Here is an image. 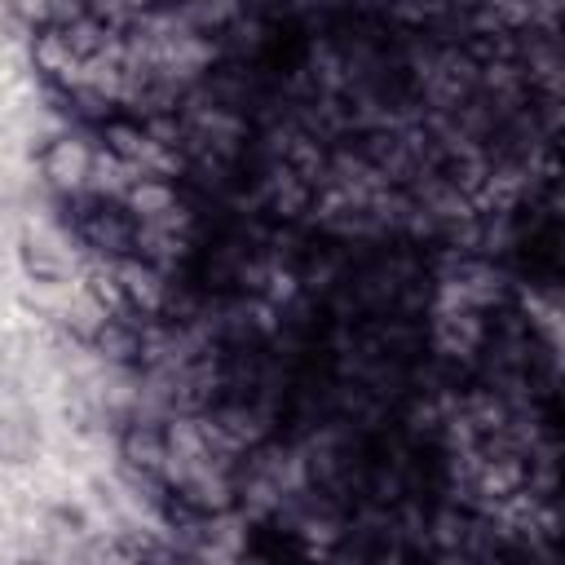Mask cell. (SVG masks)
Here are the masks:
<instances>
[{"instance_id":"4","label":"cell","mask_w":565,"mask_h":565,"mask_svg":"<svg viewBox=\"0 0 565 565\" xmlns=\"http://www.w3.org/2000/svg\"><path fill=\"white\" fill-rule=\"evenodd\" d=\"M433 344H437V353H446V358H468V353H477V349L486 344V322H481V313H477V309H463V305H446V309L437 313V322H433Z\"/></svg>"},{"instance_id":"6","label":"cell","mask_w":565,"mask_h":565,"mask_svg":"<svg viewBox=\"0 0 565 565\" xmlns=\"http://www.w3.org/2000/svg\"><path fill=\"white\" fill-rule=\"evenodd\" d=\"M119 203L128 207L132 221H154V216L172 212L181 199H177V181L172 177H132L119 190Z\"/></svg>"},{"instance_id":"9","label":"cell","mask_w":565,"mask_h":565,"mask_svg":"<svg viewBox=\"0 0 565 565\" xmlns=\"http://www.w3.org/2000/svg\"><path fill=\"white\" fill-rule=\"evenodd\" d=\"M40 437L31 428V419L22 415H0V463H26L35 455Z\"/></svg>"},{"instance_id":"5","label":"cell","mask_w":565,"mask_h":565,"mask_svg":"<svg viewBox=\"0 0 565 565\" xmlns=\"http://www.w3.org/2000/svg\"><path fill=\"white\" fill-rule=\"evenodd\" d=\"M119 450H124V468H137V472H146V477H159V472H163V459H168L163 424H154V419H132L128 433H124V441H119Z\"/></svg>"},{"instance_id":"1","label":"cell","mask_w":565,"mask_h":565,"mask_svg":"<svg viewBox=\"0 0 565 565\" xmlns=\"http://www.w3.org/2000/svg\"><path fill=\"white\" fill-rule=\"evenodd\" d=\"M75 230H79V238H84L93 252H102L106 260H124V256H132L137 221L128 216L124 203H115V199H106V194H97V199L75 216Z\"/></svg>"},{"instance_id":"2","label":"cell","mask_w":565,"mask_h":565,"mask_svg":"<svg viewBox=\"0 0 565 565\" xmlns=\"http://www.w3.org/2000/svg\"><path fill=\"white\" fill-rule=\"evenodd\" d=\"M115 269V282L124 291V309L128 313H141V318H163L168 313V300H172V282L163 269H154L150 260L141 256H124V260H110Z\"/></svg>"},{"instance_id":"12","label":"cell","mask_w":565,"mask_h":565,"mask_svg":"<svg viewBox=\"0 0 565 565\" xmlns=\"http://www.w3.org/2000/svg\"><path fill=\"white\" fill-rule=\"evenodd\" d=\"M163 565H203V561H194V556H185V552H181V556H168Z\"/></svg>"},{"instance_id":"13","label":"cell","mask_w":565,"mask_h":565,"mask_svg":"<svg viewBox=\"0 0 565 565\" xmlns=\"http://www.w3.org/2000/svg\"><path fill=\"white\" fill-rule=\"evenodd\" d=\"M26 565H40V561H26Z\"/></svg>"},{"instance_id":"10","label":"cell","mask_w":565,"mask_h":565,"mask_svg":"<svg viewBox=\"0 0 565 565\" xmlns=\"http://www.w3.org/2000/svg\"><path fill=\"white\" fill-rule=\"evenodd\" d=\"M22 269H26L35 282H62V278H66V260H62L49 243H40V238H26V243H22Z\"/></svg>"},{"instance_id":"8","label":"cell","mask_w":565,"mask_h":565,"mask_svg":"<svg viewBox=\"0 0 565 565\" xmlns=\"http://www.w3.org/2000/svg\"><path fill=\"white\" fill-rule=\"evenodd\" d=\"M93 344L106 362L115 366H128V362H141V327H132V318H106L97 331H93Z\"/></svg>"},{"instance_id":"11","label":"cell","mask_w":565,"mask_h":565,"mask_svg":"<svg viewBox=\"0 0 565 565\" xmlns=\"http://www.w3.org/2000/svg\"><path fill=\"white\" fill-rule=\"evenodd\" d=\"M88 565H150V556H146V547H137L128 539H102V543H93Z\"/></svg>"},{"instance_id":"3","label":"cell","mask_w":565,"mask_h":565,"mask_svg":"<svg viewBox=\"0 0 565 565\" xmlns=\"http://www.w3.org/2000/svg\"><path fill=\"white\" fill-rule=\"evenodd\" d=\"M40 163H44V177H49L53 190H62V194H79L84 185H93L97 150H93L88 137H79V132H62V137L49 141V150H44Z\"/></svg>"},{"instance_id":"7","label":"cell","mask_w":565,"mask_h":565,"mask_svg":"<svg viewBox=\"0 0 565 565\" xmlns=\"http://www.w3.org/2000/svg\"><path fill=\"white\" fill-rule=\"evenodd\" d=\"M265 199H269V212L274 216H300V212H309L313 207V185L309 181H300L291 168H274L269 172V181H265Z\"/></svg>"}]
</instances>
